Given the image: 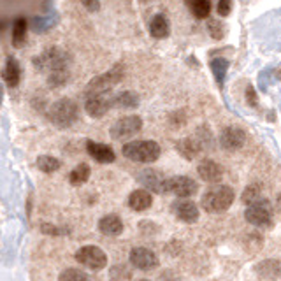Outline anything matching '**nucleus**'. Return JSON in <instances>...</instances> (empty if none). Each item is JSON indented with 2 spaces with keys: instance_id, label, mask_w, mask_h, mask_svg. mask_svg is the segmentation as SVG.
Segmentation results:
<instances>
[{
  "instance_id": "obj_26",
  "label": "nucleus",
  "mask_w": 281,
  "mask_h": 281,
  "mask_svg": "<svg viewBox=\"0 0 281 281\" xmlns=\"http://www.w3.org/2000/svg\"><path fill=\"white\" fill-rule=\"evenodd\" d=\"M209 67H211V72L213 76H215L218 88H223V81L225 78H227V70H228V60L227 58H213Z\"/></svg>"
},
{
  "instance_id": "obj_7",
  "label": "nucleus",
  "mask_w": 281,
  "mask_h": 281,
  "mask_svg": "<svg viewBox=\"0 0 281 281\" xmlns=\"http://www.w3.org/2000/svg\"><path fill=\"white\" fill-rule=\"evenodd\" d=\"M244 218L248 223L255 225V227L269 228L272 227V221H274V211H272V206L269 200L260 199L255 204L248 206V209L244 211Z\"/></svg>"
},
{
  "instance_id": "obj_5",
  "label": "nucleus",
  "mask_w": 281,
  "mask_h": 281,
  "mask_svg": "<svg viewBox=\"0 0 281 281\" xmlns=\"http://www.w3.org/2000/svg\"><path fill=\"white\" fill-rule=\"evenodd\" d=\"M70 62V57L67 51H63L62 47H47L46 51H42L39 57L34 58V65L37 70L42 72H55V70L67 69Z\"/></svg>"
},
{
  "instance_id": "obj_11",
  "label": "nucleus",
  "mask_w": 281,
  "mask_h": 281,
  "mask_svg": "<svg viewBox=\"0 0 281 281\" xmlns=\"http://www.w3.org/2000/svg\"><path fill=\"white\" fill-rule=\"evenodd\" d=\"M246 132H244L241 126L231 125V126H225L220 134V144L223 149L227 151H237L241 149L244 144H246Z\"/></svg>"
},
{
  "instance_id": "obj_18",
  "label": "nucleus",
  "mask_w": 281,
  "mask_h": 281,
  "mask_svg": "<svg viewBox=\"0 0 281 281\" xmlns=\"http://www.w3.org/2000/svg\"><path fill=\"white\" fill-rule=\"evenodd\" d=\"M98 231L104 236H120L123 232V221L118 215H106L98 220Z\"/></svg>"
},
{
  "instance_id": "obj_17",
  "label": "nucleus",
  "mask_w": 281,
  "mask_h": 281,
  "mask_svg": "<svg viewBox=\"0 0 281 281\" xmlns=\"http://www.w3.org/2000/svg\"><path fill=\"white\" fill-rule=\"evenodd\" d=\"M111 108H113L111 106V97H106V95H102V97H90L85 102V111L92 118H102Z\"/></svg>"
},
{
  "instance_id": "obj_30",
  "label": "nucleus",
  "mask_w": 281,
  "mask_h": 281,
  "mask_svg": "<svg viewBox=\"0 0 281 281\" xmlns=\"http://www.w3.org/2000/svg\"><path fill=\"white\" fill-rule=\"evenodd\" d=\"M262 185L260 183H251V185H248L246 190L243 192V195H241V200H243L246 206H251V204H255L257 200H260L262 199Z\"/></svg>"
},
{
  "instance_id": "obj_38",
  "label": "nucleus",
  "mask_w": 281,
  "mask_h": 281,
  "mask_svg": "<svg viewBox=\"0 0 281 281\" xmlns=\"http://www.w3.org/2000/svg\"><path fill=\"white\" fill-rule=\"evenodd\" d=\"M83 7H85L86 11H88V13H97L98 9H100V2H97V0H85V2H83Z\"/></svg>"
},
{
  "instance_id": "obj_21",
  "label": "nucleus",
  "mask_w": 281,
  "mask_h": 281,
  "mask_svg": "<svg viewBox=\"0 0 281 281\" xmlns=\"http://www.w3.org/2000/svg\"><path fill=\"white\" fill-rule=\"evenodd\" d=\"M57 23V16H55V11H47L44 14H37L30 19V29L35 32V34H46L47 30H51Z\"/></svg>"
},
{
  "instance_id": "obj_12",
  "label": "nucleus",
  "mask_w": 281,
  "mask_h": 281,
  "mask_svg": "<svg viewBox=\"0 0 281 281\" xmlns=\"http://www.w3.org/2000/svg\"><path fill=\"white\" fill-rule=\"evenodd\" d=\"M130 264L134 267L141 269V271H153V269L160 266V260L155 255V251H151L149 248L139 246L130 251Z\"/></svg>"
},
{
  "instance_id": "obj_25",
  "label": "nucleus",
  "mask_w": 281,
  "mask_h": 281,
  "mask_svg": "<svg viewBox=\"0 0 281 281\" xmlns=\"http://www.w3.org/2000/svg\"><path fill=\"white\" fill-rule=\"evenodd\" d=\"M27 27H29V23H27V18H23V16H18L13 21V41L11 42L18 49H21L27 44Z\"/></svg>"
},
{
  "instance_id": "obj_1",
  "label": "nucleus",
  "mask_w": 281,
  "mask_h": 281,
  "mask_svg": "<svg viewBox=\"0 0 281 281\" xmlns=\"http://www.w3.org/2000/svg\"><path fill=\"white\" fill-rule=\"evenodd\" d=\"M236 193L234 190L227 185H215L209 190H206V193L200 199V206L206 213H211V215H220L225 213L232 204H234Z\"/></svg>"
},
{
  "instance_id": "obj_13",
  "label": "nucleus",
  "mask_w": 281,
  "mask_h": 281,
  "mask_svg": "<svg viewBox=\"0 0 281 281\" xmlns=\"http://www.w3.org/2000/svg\"><path fill=\"white\" fill-rule=\"evenodd\" d=\"M172 211L177 220L185 221V223H195L199 220V208L195 202L188 199H177L172 204Z\"/></svg>"
},
{
  "instance_id": "obj_20",
  "label": "nucleus",
  "mask_w": 281,
  "mask_h": 281,
  "mask_svg": "<svg viewBox=\"0 0 281 281\" xmlns=\"http://www.w3.org/2000/svg\"><path fill=\"white\" fill-rule=\"evenodd\" d=\"M111 106L116 109H136L139 106V95L132 90H125L111 97Z\"/></svg>"
},
{
  "instance_id": "obj_40",
  "label": "nucleus",
  "mask_w": 281,
  "mask_h": 281,
  "mask_svg": "<svg viewBox=\"0 0 281 281\" xmlns=\"http://www.w3.org/2000/svg\"><path fill=\"white\" fill-rule=\"evenodd\" d=\"M139 281H149V279H139Z\"/></svg>"
},
{
  "instance_id": "obj_27",
  "label": "nucleus",
  "mask_w": 281,
  "mask_h": 281,
  "mask_svg": "<svg viewBox=\"0 0 281 281\" xmlns=\"http://www.w3.org/2000/svg\"><path fill=\"white\" fill-rule=\"evenodd\" d=\"M90 174H92V169H90V165L86 164H79L76 167L70 171L69 174V183L72 185V187H81V185H85L86 181L90 180Z\"/></svg>"
},
{
  "instance_id": "obj_2",
  "label": "nucleus",
  "mask_w": 281,
  "mask_h": 281,
  "mask_svg": "<svg viewBox=\"0 0 281 281\" xmlns=\"http://www.w3.org/2000/svg\"><path fill=\"white\" fill-rule=\"evenodd\" d=\"M125 76V69H123V63H116L113 65L108 72L100 74V76L93 78L92 81L86 85L85 88V97L90 98V97H102L108 92L114 88L118 83L123 79Z\"/></svg>"
},
{
  "instance_id": "obj_14",
  "label": "nucleus",
  "mask_w": 281,
  "mask_h": 281,
  "mask_svg": "<svg viewBox=\"0 0 281 281\" xmlns=\"http://www.w3.org/2000/svg\"><path fill=\"white\" fill-rule=\"evenodd\" d=\"M176 149H177V153H180L183 158H187V160H195V158L199 157L206 148L199 137L190 136V137H185V139L177 141Z\"/></svg>"
},
{
  "instance_id": "obj_29",
  "label": "nucleus",
  "mask_w": 281,
  "mask_h": 281,
  "mask_svg": "<svg viewBox=\"0 0 281 281\" xmlns=\"http://www.w3.org/2000/svg\"><path fill=\"white\" fill-rule=\"evenodd\" d=\"M35 164H37V169H39V171H42V172H46V174L57 172L58 169L62 167V162L58 160V158L49 157V155H41V157H37Z\"/></svg>"
},
{
  "instance_id": "obj_15",
  "label": "nucleus",
  "mask_w": 281,
  "mask_h": 281,
  "mask_svg": "<svg viewBox=\"0 0 281 281\" xmlns=\"http://www.w3.org/2000/svg\"><path fill=\"white\" fill-rule=\"evenodd\" d=\"M197 172H199L200 180H204L206 183L211 185H216L223 177V167H221L218 162L211 160V158H204L199 164V167H197Z\"/></svg>"
},
{
  "instance_id": "obj_3",
  "label": "nucleus",
  "mask_w": 281,
  "mask_h": 281,
  "mask_svg": "<svg viewBox=\"0 0 281 281\" xmlns=\"http://www.w3.org/2000/svg\"><path fill=\"white\" fill-rule=\"evenodd\" d=\"M79 106L72 98H60L47 109V120L58 129H69L78 121Z\"/></svg>"
},
{
  "instance_id": "obj_24",
  "label": "nucleus",
  "mask_w": 281,
  "mask_h": 281,
  "mask_svg": "<svg viewBox=\"0 0 281 281\" xmlns=\"http://www.w3.org/2000/svg\"><path fill=\"white\" fill-rule=\"evenodd\" d=\"M171 32V25H169V19L165 14H155L149 23V34L155 39H164L169 35Z\"/></svg>"
},
{
  "instance_id": "obj_31",
  "label": "nucleus",
  "mask_w": 281,
  "mask_h": 281,
  "mask_svg": "<svg viewBox=\"0 0 281 281\" xmlns=\"http://www.w3.org/2000/svg\"><path fill=\"white\" fill-rule=\"evenodd\" d=\"M58 281H92V278H90V274H86L85 271H81V269L69 267L60 272Z\"/></svg>"
},
{
  "instance_id": "obj_39",
  "label": "nucleus",
  "mask_w": 281,
  "mask_h": 281,
  "mask_svg": "<svg viewBox=\"0 0 281 281\" xmlns=\"http://www.w3.org/2000/svg\"><path fill=\"white\" fill-rule=\"evenodd\" d=\"M276 76H278V78H279V79H281V69H279V70H278V74H276Z\"/></svg>"
},
{
  "instance_id": "obj_37",
  "label": "nucleus",
  "mask_w": 281,
  "mask_h": 281,
  "mask_svg": "<svg viewBox=\"0 0 281 281\" xmlns=\"http://www.w3.org/2000/svg\"><path fill=\"white\" fill-rule=\"evenodd\" d=\"M216 9H218V14L225 18V16L232 13V2L231 0H220V2L216 4Z\"/></svg>"
},
{
  "instance_id": "obj_36",
  "label": "nucleus",
  "mask_w": 281,
  "mask_h": 281,
  "mask_svg": "<svg viewBox=\"0 0 281 281\" xmlns=\"http://www.w3.org/2000/svg\"><path fill=\"white\" fill-rule=\"evenodd\" d=\"M244 95H246V104L250 106V108H257V106H259V95H257V90L253 88L251 85L246 86Z\"/></svg>"
},
{
  "instance_id": "obj_6",
  "label": "nucleus",
  "mask_w": 281,
  "mask_h": 281,
  "mask_svg": "<svg viewBox=\"0 0 281 281\" xmlns=\"http://www.w3.org/2000/svg\"><path fill=\"white\" fill-rule=\"evenodd\" d=\"M142 130V118L137 114H129V116H121L116 120L109 129V136L114 141H125L130 137L137 136Z\"/></svg>"
},
{
  "instance_id": "obj_32",
  "label": "nucleus",
  "mask_w": 281,
  "mask_h": 281,
  "mask_svg": "<svg viewBox=\"0 0 281 281\" xmlns=\"http://www.w3.org/2000/svg\"><path fill=\"white\" fill-rule=\"evenodd\" d=\"M70 74H69V69H60V70H55L47 76V85L51 88H60V86L65 85L69 81Z\"/></svg>"
},
{
  "instance_id": "obj_16",
  "label": "nucleus",
  "mask_w": 281,
  "mask_h": 281,
  "mask_svg": "<svg viewBox=\"0 0 281 281\" xmlns=\"http://www.w3.org/2000/svg\"><path fill=\"white\" fill-rule=\"evenodd\" d=\"M86 151L88 155L93 158L98 164H113L116 160V153L114 149L108 144H102V142H95V141H88L86 142Z\"/></svg>"
},
{
  "instance_id": "obj_22",
  "label": "nucleus",
  "mask_w": 281,
  "mask_h": 281,
  "mask_svg": "<svg viewBox=\"0 0 281 281\" xmlns=\"http://www.w3.org/2000/svg\"><path fill=\"white\" fill-rule=\"evenodd\" d=\"M153 204V195L148 190H134L129 195V208L134 211H144Z\"/></svg>"
},
{
  "instance_id": "obj_23",
  "label": "nucleus",
  "mask_w": 281,
  "mask_h": 281,
  "mask_svg": "<svg viewBox=\"0 0 281 281\" xmlns=\"http://www.w3.org/2000/svg\"><path fill=\"white\" fill-rule=\"evenodd\" d=\"M255 272L264 279H276L281 274V262L274 259L264 260L255 267Z\"/></svg>"
},
{
  "instance_id": "obj_28",
  "label": "nucleus",
  "mask_w": 281,
  "mask_h": 281,
  "mask_svg": "<svg viewBox=\"0 0 281 281\" xmlns=\"http://www.w3.org/2000/svg\"><path fill=\"white\" fill-rule=\"evenodd\" d=\"M187 6L197 19H206L211 14V2L209 0H192V2H187Z\"/></svg>"
},
{
  "instance_id": "obj_34",
  "label": "nucleus",
  "mask_w": 281,
  "mask_h": 281,
  "mask_svg": "<svg viewBox=\"0 0 281 281\" xmlns=\"http://www.w3.org/2000/svg\"><path fill=\"white\" fill-rule=\"evenodd\" d=\"M132 276V272L129 271V269H125V266H121V264H118V266H114L111 269V279L113 281H126Z\"/></svg>"
},
{
  "instance_id": "obj_9",
  "label": "nucleus",
  "mask_w": 281,
  "mask_h": 281,
  "mask_svg": "<svg viewBox=\"0 0 281 281\" xmlns=\"http://www.w3.org/2000/svg\"><path fill=\"white\" fill-rule=\"evenodd\" d=\"M137 181L144 187V190H148L149 193H158V195H165L167 193V177L164 176L160 171L157 169H142L136 174Z\"/></svg>"
},
{
  "instance_id": "obj_33",
  "label": "nucleus",
  "mask_w": 281,
  "mask_h": 281,
  "mask_svg": "<svg viewBox=\"0 0 281 281\" xmlns=\"http://www.w3.org/2000/svg\"><path fill=\"white\" fill-rule=\"evenodd\" d=\"M208 32L215 41H220L223 39L225 35V29H223V23L218 21V19H209L208 21Z\"/></svg>"
},
{
  "instance_id": "obj_8",
  "label": "nucleus",
  "mask_w": 281,
  "mask_h": 281,
  "mask_svg": "<svg viewBox=\"0 0 281 281\" xmlns=\"http://www.w3.org/2000/svg\"><path fill=\"white\" fill-rule=\"evenodd\" d=\"M76 260L81 266L92 269V271H102V269L108 266V257H106V253L98 246H93V244L79 248L76 251Z\"/></svg>"
},
{
  "instance_id": "obj_4",
  "label": "nucleus",
  "mask_w": 281,
  "mask_h": 281,
  "mask_svg": "<svg viewBox=\"0 0 281 281\" xmlns=\"http://www.w3.org/2000/svg\"><path fill=\"white\" fill-rule=\"evenodd\" d=\"M121 151L132 162H137V164H151V162L158 160L162 149H160V144L155 141H130L126 142V144H123Z\"/></svg>"
},
{
  "instance_id": "obj_10",
  "label": "nucleus",
  "mask_w": 281,
  "mask_h": 281,
  "mask_svg": "<svg viewBox=\"0 0 281 281\" xmlns=\"http://www.w3.org/2000/svg\"><path fill=\"white\" fill-rule=\"evenodd\" d=\"M199 192V183L193 181L188 176H172L167 181V193L180 197V199H188Z\"/></svg>"
},
{
  "instance_id": "obj_35",
  "label": "nucleus",
  "mask_w": 281,
  "mask_h": 281,
  "mask_svg": "<svg viewBox=\"0 0 281 281\" xmlns=\"http://www.w3.org/2000/svg\"><path fill=\"white\" fill-rule=\"evenodd\" d=\"M41 232L46 236H62V234H67L69 228H58V227H55L53 223H42Z\"/></svg>"
},
{
  "instance_id": "obj_19",
  "label": "nucleus",
  "mask_w": 281,
  "mask_h": 281,
  "mask_svg": "<svg viewBox=\"0 0 281 281\" xmlns=\"http://www.w3.org/2000/svg\"><path fill=\"white\" fill-rule=\"evenodd\" d=\"M2 78L9 88H16V86L19 85V81H21V67H19V63L14 57L7 58Z\"/></svg>"
}]
</instances>
